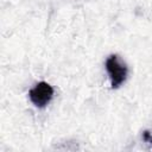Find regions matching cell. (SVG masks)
<instances>
[{
  "label": "cell",
  "mask_w": 152,
  "mask_h": 152,
  "mask_svg": "<svg viewBox=\"0 0 152 152\" xmlns=\"http://www.w3.org/2000/svg\"><path fill=\"white\" fill-rule=\"evenodd\" d=\"M104 66L110 81V87L113 89H118L120 88L128 75V68L126 65V63L115 53L109 55L104 62Z\"/></svg>",
  "instance_id": "6da1fadb"
},
{
  "label": "cell",
  "mask_w": 152,
  "mask_h": 152,
  "mask_svg": "<svg viewBox=\"0 0 152 152\" xmlns=\"http://www.w3.org/2000/svg\"><path fill=\"white\" fill-rule=\"evenodd\" d=\"M55 90L52 88L51 84H49L48 82L40 81L38 83H36L28 91V99L30 101L38 108H44L46 107L52 97H53Z\"/></svg>",
  "instance_id": "7a4b0ae2"
},
{
  "label": "cell",
  "mask_w": 152,
  "mask_h": 152,
  "mask_svg": "<svg viewBox=\"0 0 152 152\" xmlns=\"http://www.w3.org/2000/svg\"><path fill=\"white\" fill-rule=\"evenodd\" d=\"M142 138H144V140H146V141H148V142L152 144V133H151V132L145 131V132L142 133Z\"/></svg>",
  "instance_id": "3957f363"
}]
</instances>
